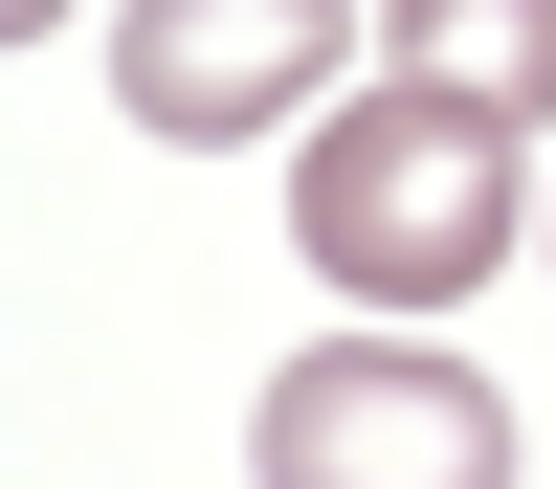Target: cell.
I'll list each match as a JSON object with an SVG mask.
<instances>
[{"mask_svg": "<svg viewBox=\"0 0 556 489\" xmlns=\"http://www.w3.org/2000/svg\"><path fill=\"white\" fill-rule=\"evenodd\" d=\"M290 245L334 267L356 311H445V289H490V267L534 245V201H513V112H468V89H424V67L334 89V112L290 133Z\"/></svg>", "mask_w": 556, "mask_h": 489, "instance_id": "cell-1", "label": "cell"}, {"mask_svg": "<svg viewBox=\"0 0 556 489\" xmlns=\"http://www.w3.org/2000/svg\"><path fill=\"white\" fill-rule=\"evenodd\" d=\"M245 489H513V400L424 334H312L245 423Z\"/></svg>", "mask_w": 556, "mask_h": 489, "instance_id": "cell-2", "label": "cell"}, {"mask_svg": "<svg viewBox=\"0 0 556 489\" xmlns=\"http://www.w3.org/2000/svg\"><path fill=\"white\" fill-rule=\"evenodd\" d=\"M356 44V0H134L112 23V89L156 156H245V133L312 112V67Z\"/></svg>", "mask_w": 556, "mask_h": 489, "instance_id": "cell-3", "label": "cell"}, {"mask_svg": "<svg viewBox=\"0 0 556 489\" xmlns=\"http://www.w3.org/2000/svg\"><path fill=\"white\" fill-rule=\"evenodd\" d=\"M401 67L534 133V112H556V0H401Z\"/></svg>", "mask_w": 556, "mask_h": 489, "instance_id": "cell-4", "label": "cell"}, {"mask_svg": "<svg viewBox=\"0 0 556 489\" xmlns=\"http://www.w3.org/2000/svg\"><path fill=\"white\" fill-rule=\"evenodd\" d=\"M0 23H23V44H45V23H67V0H0Z\"/></svg>", "mask_w": 556, "mask_h": 489, "instance_id": "cell-5", "label": "cell"}, {"mask_svg": "<svg viewBox=\"0 0 556 489\" xmlns=\"http://www.w3.org/2000/svg\"><path fill=\"white\" fill-rule=\"evenodd\" d=\"M534 267H556V222H534Z\"/></svg>", "mask_w": 556, "mask_h": 489, "instance_id": "cell-6", "label": "cell"}]
</instances>
